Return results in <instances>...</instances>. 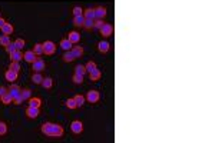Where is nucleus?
Segmentation results:
<instances>
[{
    "label": "nucleus",
    "mask_w": 215,
    "mask_h": 143,
    "mask_svg": "<svg viewBox=\"0 0 215 143\" xmlns=\"http://www.w3.org/2000/svg\"><path fill=\"white\" fill-rule=\"evenodd\" d=\"M40 130L43 135L46 136H50V138H62L63 136V127L60 125H56V123H50V122H46L42 125Z\"/></svg>",
    "instance_id": "nucleus-1"
},
{
    "label": "nucleus",
    "mask_w": 215,
    "mask_h": 143,
    "mask_svg": "<svg viewBox=\"0 0 215 143\" xmlns=\"http://www.w3.org/2000/svg\"><path fill=\"white\" fill-rule=\"evenodd\" d=\"M42 44H43V55H53L56 52V44L53 42L47 40V42H44Z\"/></svg>",
    "instance_id": "nucleus-2"
},
{
    "label": "nucleus",
    "mask_w": 215,
    "mask_h": 143,
    "mask_svg": "<svg viewBox=\"0 0 215 143\" xmlns=\"http://www.w3.org/2000/svg\"><path fill=\"white\" fill-rule=\"evenodd\" d=\"M99 32L103 37H109V36H112V33H113V26H112L110 23H103V26L99 29Z\"/></svg>",
    "instance_id": "nucleus-3"
},
{
    "label": "nucleus",
    "mask_w": 215,
    "mask_h": 143,
    "mask_svg": "<svg viewBox=\"0 0 215 143\" xmlns=\"http://www.w3.org/2000/svg\"><path fill=\"white\" fill-rule=\"evenodd\" d=\"M70 130L75 135H80L83 132V123L80 120H73L70 123Z\"/></svg>",
    "instance_id": "nucleus-4"
},
{
    "label": "nucleus",
    "mask_w": 215,
    "mask_h": 143,
    "mask_svg": "<svg viewBox=\"0 0 215 143\" xmlns=\"http://www.w3.org/2000/svg\"><path fill=\"white\" fill-rule=\"evenodd\" d=\"M99 97H100V94L98 90H89L88 93H86V97H85V99L88 100L89 103H96V102L99 100Z\"/></svg>",
    "instance_id": "nucleus-5"
},
{
    "label": "nucleus",
    "mask_w": 215,
    "mask_h": 143,
    "mask_svg": "<svg viewBox=\"0 0 215 143\" xmlns=\"http://www.w3.org/2000/svg\"><path fill=\"white\" fill-rule=\"evenodd\" d=\"M23 59L28 62V63H33V62L37 59V56H36V53H34L33 50H28V52L23 53Z\"/></svg>",
    "instance_id": "nucleus-6"
},
{
    "label": "nucleus",
    "mask_w": 215,
    "mask_h": 143,
    "mask_svg": "<svg viewBox=\"0 0 215 143\" xmlns=\"http://www.w3.org/2000/svg\"><path fill=\"white\" fill-rule=\"evenodd\" d=\"M32 65H33V72H42L46 67V63H44L43 59H36Z\"/></svg>",
    "instance_id": "nucleus-7"
},
{
    "label": "nucleus",
    "mask_w": 215,
    "mask_h": 143,
    "mask_svg": "<svg viewBox=\"0 0 215 143\" xmlns=\"http://www.w3.org/2000/svg\"><path fill=\"white\" fill-rule=\"evenodd\" d=\"M10 55V60L11 62H20L23 60V53H22V50H13L11 53H9Z\"/></svg>",
    "instance_id": "nucleus-8"
},
{
    "label": "nucleus",
    "mask_w": 215,
    "mask_h": 143,
    "mask_svg": "<svg viewBox=\"0 0 215 143\" xmlns=\"http://www.w3.org/2000/svg\"><path fill=\"white\" fill-rule=\"evenodd\" d=\"M70 52H72V55L75 56V59H79V57L83 56V52H85V50H83L82 46H72Z\"/></svg>",
    "instance_id": "nucleus-9"
},
{
    "label": "nucleus",
    "mask_w": 215,
    "mask_h": 143,
    "mask_svg": "<svg viewBox=\"0 0 215 143\" xmlns=\"http://www.w3.org/2000/svg\"><path fill=\"white\" fill-rule=\"evenodd\" d=\"M26 115H28L29 119H36L39 116V107H30L29 106L26 109Z\"/></svg>",
    "instance_id": "nucleus-10"
},
{
    "label": "nucleus",
    "mask_w": 215,
    "mask_h": 143,
    "mask_svg": "<svg viewBox=\"0 0 215 143\" xmlns=\"http://www.w3.org/2000/svg\"><path fill=\"white\" fill-rule=\"evenodd\" d=\"M5 77H6V80L7 82H10V83H13V82H16L17 80V72H13V70H9L5 73Z\"/></svg>",
    "instance_id": "nucleus-11"
},
{
    "label": "nucleus",
    "mask_w": 215,
    "mask_h": 143,
    "mask_svg": "<svg viewBox=\"0 0 215 143\" xmlns=\"http://www.w3.org/2000/svg\"><path fill=\"white\" fill-rule=\"evenodd\" d=\"M105 16H106V9L105 7L99 6V7H96V9H95V19H102V20H103V17Z\"/></svg>",
    "instance_id": "nucleus-12"
},
{
    "label": "nucleus",
    "mask_w": 215,
    "mask_h": 143,
    "mask_svg": "<svg viewBox=\"0 0 215 143\" xmlns=\"http://www.w3.org/2000/svg\"><path fill=\"white\" fill-rule=\"evenodd\" d=\"M109 47H110V44L108 43V42H105V40H102V42L98 43V50H99L100 53H108V52H109Z\"/></svg>",
    "instance_id": "nucleus-13"
},
{
    "label": "nucleus",
    "mask_w": 215,
    "mask_h": 143,
    "mask_svg": "<svg viewBox=\"0 0 215 143\" xmlns=\"http://www.w3.org/2000/svg\"><path fill=\"white\" fill-rule=\"evenodd\" d=\"M89 79L92 80V82H98L100 79V70L96 67V69H93L92 72H89Z\"/></svg>",
    "instance_id": "nucleus-14"
},
{
    "label": "nucleus",
    "mask_w": 215,
    "mask_h": 143,
    "mask_svg": "<svg viewBox=\"0 0 215 143\" xmlns=\"http://www.w3.org/2000/svg\"><path fill=\"white\" fill-rule=\"evenodd\" d=\"M7 92H9V94L11 96V99H15V97H19V96H20V89H19V86H16V84L10 86V89H9Z\"/></svg>",
    "instance_id": "nucleus-15"
},
{
    "label": "nucleus",
    "mask_w": 215,
    "mask_h": 143,
    "mask_svg": "<svg viewBox=\"0 0 215 143\" xmlns=\"http://www.w3.org/2000/svg\"><path fill=\"white\" fill-rule=\"evenodd\" d=\"M2 32H3V34H7V36H10L13 32H15V27H13V24L11 23H5V26L2 27Z\"/></svg>",
    "instance_id": "nucleus-16"
},
{
    "label": "nucleus",
    "mask_w": 215,
    "mask_h": 143,
    "mask_svg": "<svg viewBox=\"0 0 215 143\" xmlns=\"http://www.w3.org/2000/svg\"><path fill=\"white\" fill-rule=\"evenodd\" d=\"M67 39H69L73 44H76L80 42V34L77 33V32H70V33L67 34Z\"/></svg>",
    "instance_id": "nucleus-17"
},
{
    "label": "nucleus",
    "mask_w": 215,
    "mask_h": 143,
    "mask_svg": "<svg viewBox=\"0 0 215 143\" xmlns=\"http://www.w3.org/2000/svg\"><path fill=\"white\" fill-rule=\"evenodd\" d=\"M72 46H73V43H72L69 39H63V40H60V47L65 52H67V50H70L72 49Z\"/></svg>",
    "instance_id": "nucleus-18"
},
{
    "label": "nucleus",
    "mask_w": 215,
    "mask_h": 143,
    "mask_svg": "<svg viewBox=\"0 0 215 143\" xmlns=\"http://www.w3.org/2000/svg\"><path fill=\"white\" fill-rule=\"evenodd\" d=\"M42 105V99L40 97H30L29 99V106L30 107H40Z\"/></svg>",
    "instance_id": "nucleus-19"
},
{
    "label": "nucleus",
    "mask_w": 215,
    "mask_h": 143,
    "mask_svg": "<svg viewBox=\"0 0 215 143\" xmlns=\"http://www.w3.org/2000/svg\"><path fill=\"white\" fill-rule=\"evenodd\" d=\"M42 80H43V76L40 75V72H34L33 76H32V82H33L34 84H40Z\"/></svg>",
    "instance_id": "nucleus-20"
},
{
    "label": "nucleus",
    "mask_w": 215,
    "mask_h": 143,
    "mask_svg": "<svg viewBox=\"0 0 215 143\" xmlns=\"http://www.w3.org/2000/svg\"><path fill=\"white\" fill-rule=\"evenodd\" d=\"M20 97H22L23 100H29L32 97V90H30V89H23V90H20Z\"/></svg>",
    "instance_id": "nucleus-21"
},
{
    "label": "nucleus",
    "mask_w": 215,
    "mask_h": 143,
    "mask_svg": "<svg viewBox=\"0 0 215 143\" xmlns=\"http://www.w3.org/2000/svg\"><path fill=\"white\" fill-rule=\"evenodd\" d=\"M83 23H85V17L83 16H75L73 17V24H75L76 27H82Z\"/></svg>",
    "instance_id": "nucleus-22"
},
{
    "label": "nucleus",
    "mask_w": 215,
    "mask_h": 143,
    "mask_svg": "<svg viewBox=\"0 0 215 143\" xmlns=\"http://www.w3.org/2000/svg\"><path fill=\"white\" fill-rule=\"evenodd\" d=\"M0 99H2V103H3V105H10L11 103V96L10 94H9V92H6L5 94H2V96H0Z\"/></svg>",
    "instance_id": "nucleus-23"
},
{
    "label": "nucleus",
    "mask_w": 215,
    "mask_h": 143,
    "mask_svg": "<svg viewBox=\"0 0 215 143\" xmlns=\"http://www.w3.org/2000/svg\"><path fill=\"white\" fill-rule=\"evenodd\" d=\"M83 17L85 19H95V9L89 7L86 10H83Z\"/></svg>",
    "instance_id": "nucleus-24"
},
{
    "label": "nucleus",
    "mask_w": 215,
    "mask_h": 143,
    "mask_svg": "<svg viewBox=\"0 0 215 143\" xmlns=\"http://www.w3.org/2000/svg\"><path fill=\"white\" fill-rule=\"evenodd\" d=\"M13 43H15V49H16V50H22L23 47L26 46V42H24L23 39H16Z\"/></svg>",
    "instance_id": "nucleus-25"
},
{
    "label": "nucleus",
    "mask_w": 215,
    "mask_h": 143,
    "mask_svg": "<svg viewBox=\"0 0 215 143\" xmlns=\"http://www.w3.org/2000/svg\"><path fill=\"white\" fill-rule=\"evenodd\" d=\"M40 84H42L44 89H50L52 86H53V80H52L50 77H43V80H42Z\"/></svg>",
    "instance_id": "nucleus-26"
},
{
    "label": "nucleus",
    "mask_w": 215,
    "mask_h": 143,
    "mask_svg": "<svg viewBox=\"0 0 215 143\" xmlns=\"http://www.w3.org/2000/svg\"><path fill=\"white\" fill-rule=\"evenodd\" d=\"M62 59H63V62H66V63H70V62H73V60H75V56L72 55V52H70V50H67L66 53L63 55V57H62Z\"/></svg>",
    "instance_id": "nucleus-27"
},
{
    "label": "nucleus",
    "mask_w": 215,
    "mask_h": 143,
    "mask_svg": "<svg viewBox=\"0 0 215 143\" xmlns=\"http://www.w3.org/2000/svg\"><path fill=\"white\" fill-rule=\"evenodd\" d=\"M75 73H76V75H82V76H85V75L88 73V70H86V67L83 66V65H77V66L75 67Z\"/></svg>",
    "instance_id": "nucleus-28"
},
{
    "label": "nucleus",
    "mask_w": 215,
    "mask_h": 143,
    "mask_svg": "<svg viewBox=\"0 0 215 143\" xmlns=\"http://www.w3.org/2000/svg\"><path fill=\"white\" fill-rule=\"evenodd\" d=\"M93 20L95 19H85V23H83L82 27L85 29V30H90V29L93 27Z\"/></svg>",
    "instance_id": "nucleus-29"
},
{
    "label": "nucleus",
    "mask_w": 215,
    "mask_h": 143,
    "mask_svg": "<svg viewBox=\"0 0 215 143\" xmlns=\"http://www.w3.org/2000/svg\"><path fill=\"white\" fill-rule=\"evenodd\" d=\"M33 52L36 53V56L43 55V44H42V43H36V44H34V47H33Z\"/></svg>",
    "instance_id": "nucleus-30"
},
{
    "label": "nucleus",
    "mask_w": 215,
    "mask_h": 143,
    "mask_svg": "<svg viewBox=\"0 0 215 143\" xmlns=\"http://www.w3.org/2000/svg\"><path fill=\"white\" fill-rule=\"evenodd\" d=\"M75 102H76L77 107H80V106H83V103H85V96H82V94H76L75 97Z\"/></svg>",
    "instance_id": "nucleus-31"
},
{
    "label": "nucleus",
    "mask_w": 215,
    "mask_h": 143,
    "mask_svg": "<svg viewBox=\"0 0 215 143\" xmlns=\"http://www.w3.org/2000/svg\"><path fill=\"white\" fill-rule=\"evenodd\" d=\"M10 43V36L7 34H2L0 36V46H6V44Z\"/></svg>",
    "instance_id": "nucleus-32"
},
{
    "label": "nucleus",
    "mask_w": 215,
    "mask_h": 143,
    "mask_svg": "<svg viewBox=\"0 0 215 143\" xmlns=\"http://www.w3.org/2000/svg\"><path fill=\"white\" fill-rule=\"evenodd\" d=\"M9 69L19 73V70H20V65H19V62H10V66H9Z\"/></svg>",
    "instance_id": "nucleus-33"
},
{
    "label": "nucleus",
    "mask_w": 215,
    "mask_h": 143,
    "mask_svg": "<svg viewBox=\"0 0 215 143\" xmlns=\"http://www.w3.org/2000/svg\"><path fill=\"white\" fill-rule=\"evenodd\" d=\"M72 11H73V17L75 16H83V9L82 7H79V6H75Z\"/></svg>",
    "instance_id": "nucleus-34"
},
{
    "label": "nucleus",
    "mask_w": 215,
    "mask_h": 143,
    "mask_svg": "<svg viewBox=\"0 0 215 143\" xmlns=\"http://www.w3.org/2000/svg\"><path fill=\"white\" fill-rule=\"evenodd\" d=\"M73 83H76V84H82L83 83V76L82 75H73Z\"/></svg>",
    "instance_id": "nucleus-35"
},
{
    "label": "nucleus",
    "mask_w": 215,
    "mask_h": 143,
    "mask_svg": "<svg viewBox=\"0 0 215 143\" xmlns=\"http://www.w3.org/2000/svg\"><path fill=\"white\" fill-rule=\"evenodd\" d=\"M102 26H103V20H102V19H95L93 20V29H98V30H99Z\"/></svg>",
    "instance_id": "nucleus-36"
},
{
    "label": "nucleus",
    "mask_w": 215,
    "mask_h": 143,
    "mask_svg": "<svg viewBox=\"0 0 215 143\" xmlns=\"http://www.w3.org/2000/svg\"><path fill=\"white\" fill-rule=\"evenodd\" d=\"M85 67H86V70H88V73H89V72H92L93 69H96V63L90 60V62H88V63L85 65Z\"/></svg>",
    "instance_id": "nucleus-37"
},
{
    "label": "nucleus",
    "mask_w": 215,
    "mask_h": 143,
    "mask_svg": "<svg viewBox=\"0 0 215 143\" xmlns=\"http://www.w3.org/2000/svg\"><path fill=\"white\" fill-rule=\"evenodd\" d=\"M66 106L69 107V109H76V107H77L75 99H67V100H66Z\"/></svg>",
    "instance_id": "nucleus-38"
},
{
    "label": "nucleus",
    "mask_w": 215,
    "mask_h": 143,
    "mask_svg": "<svg viewBox=\"0 0 215 143\" xmlns=\"http://www.w3.org/2000/svg\"><path fill=\"white\" fill-rule=\"evenodd\" d=\"M7 133V125L5 122H0V136H3Z\"/></svg>",
    "instance_id": "nucleus-39"
},
{
    "label": "nucleus",
    "mask_w": 215,
    "mask_h": 143,
    "mask_svg": "<svg viewBox=\"0 0 215 143\" xmlns=\"http://www.w3.org/2000/svg\"><path fill=\"white\" fill-rule=\"evenodd\" d=\"M5 49H6V52H7V53H11V52H13V50H15V43H9V44H6L5 46Z\"/></svg>",
    "instance_id": "nucleus-40"
},
{
    "label": "nucleus",
    "mask_w": 215,
    "mask_h": 143,
    "mask_svg": "<svg viewBox=\"0 0 215 143\" xmlns=\"http://www.w3.org/2000/svg\"><path fill=\"white\" fill-rule=\"evenodd\" d=\"M11 103H13V105H16V106H19V105H22L23 103V99L20 97V96H19V97H15V99L11 100Z\"/></svg>",
    "instance_id": "nucleus-41"
},
{
    "label": "nucleus",
    "mask_w": 215,
    "mask_h": 143,
    "mask_svg": "<svg viewBox=\"0 0 215 143\" xmlns=\"http://www.w3.org/2000/svg\"><path fill=\"white\" fill-rule=\"evenodd\" d=\"M6 92H7V89H6L5 86H0V96H2V94H5Z\"/></svg>",
    "instance_id": "nucleus-42"
},
{
    "label": "nucleus",
    "mask_w": 215,
    "mask_h": 143,
    "mask_svg": "<svg viewBox=\"0 0 215 143\" xmlns=\"http://www.w3.org/2000/svg\"><path fill=\"white\" fill-rule=\"evenodd\" d=\"M5 23H6V20L3 19V17H0V29L3 27V26H5Z\"/></svg>",
    "instance_id": "nucleus-43"
},
{
    "label": "nucleus",
    "mask_w": 215,
    "mask_h": 143,
    "mask_svg": "<svg viewBox=\"0 0 215 143\" xmlns=\"http://www.w3.org/2000/svg\"><path fill=\"white\" fill-rule=\"evenodd\" d=\"M0 17H2V16H0Z\"/></svg>",
    "instance_id": "nucleus-44"
}]
</instances>
